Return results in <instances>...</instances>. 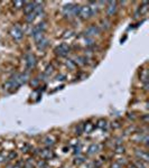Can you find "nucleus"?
Here are the masks:
<instances>
[{"label": "nucleus", "mask_w": 149, "mask_h": 168, "mask_svg": "<svg viewBox=\"0 0 149 168\" xmlns=\"http://www.w3.org/2000/svg\"><path fill=\"white\" fill-rule=\"evenodd\" d=\"M80 7L77 5H66L63 7V14L65 17H76L80 12Z\"/></svg>", "instance_id": "obj_1"}, {"label": "nucleus", "mask_w": 149, "mask_h": 168, "mask_svg": "<svg viewBox=\"0 0 149 168\" xmlns=\"http://www.w3.org/2000/svg\"><path fill=\"white\" fill-rule=\"evenodd\" d=\"M79 16L81 17L82 19H89L91 18L93 14H92V9L89 5L87 6H81L80 7V12H79Z\"/></svg>", "instance_id": "obj_2"}, {"label": "nucleus", "mask_w": 149, "mask_h": 168, "mask_svg": "<svg viewBox=\"0 0 149 168\" xmlns=\"http://www.w3.org/2000/svg\"><path fill=\"white\" fill-rule=\"evenodd\" d=\"M10 35H11V37L15 40H20L23 38V36H24V32H23V29L20 28L18 25H15L14 27L10 29Z\"/></svg>", "instance_id": "obj_3"}, {"label": "nucleus", "mask_w": 149, "mask_h": 168, "mask_svg": "<svg viewBox=\"0 0 149 168\" xmlns=\"http://www.w3.org/2000/svg\"><path fill=\"white\" fill-rule=\"evenodd\" d=\"M55 53H56V55L61 56V57H65L70 53V46L66 45V44H61V45H58L57 47L55 48Z\"/></svg>", "instance_id": "obj_4"}, {"label": "nucleus", "mask_w": 149, "mask_h": 168, "mask_svg": "<svg viewBox=\"0 0 149 168\" xmlns=\"http://www.w3.org/2000/svg\"><path fill=\"white\" fill-rule=\"evenodd\" d=\"M45 29H46V23H44V21L35 25L34 27H33V29H32V35H33V37L36 36V35H38V34H44Z\"/></svg>", "instance_id": "obj_5"}, {"label": "nucleus", "mask_w": 149, "mask_h": 168, "mask_svg": "<svg viewBox=\"0 0 149 168\" xmlns=\"http://www.w3.org/2000/svg\"><path fill=\"white\" fill-rule=\"evenodd\" d=\"M117 2L115 1H109L108 2V7H106V14L109 17H112L113 15H115L117 12Z\"/></svg>", "instance_id": "obj_6"}, {"label": "nucleus", "mask_w": 149, "mask_h": 168, "mask_svg": "<svg viewBox=\"0 0 149 168\" xmlns=\"http://www.w3.org/2000/svg\"><path fill=\"white\" fill-rule=\"evenodd\" d=\"M35 65H36V57H35V55L27 54L26 55V66H27V68L30 70V68L35 67Z\"/></svg>", "instance_id": "obj_7"}, {"label": "nucleus", "mask_w": 149, "mask_h": 168, "mask_svg": "<svg viewBox=\"0 0 149 168\" xmlns=\"http://www.w3.org/2000/svg\"><path fill=\"white\" fill-rule=\"evenodd\" d=\"M39 156L44 160H48V159L54 157V153L53 150H51V149H42V150H39Z\"/></svg>", "instance_id": "obj_8"}, {"label": "nucleus", "mask_w": 149, "mask_h": 168, "mask_svg": "<svg viewBox=\"0 0 149 168\" xmlns=\"http://www.w3.org/2000/svg\"><path fill=\"white\" fill-rule=\"evenodd\" d=\"M100 34V28L98 27V26H90L89 28L85 30V36L87 37H91V36H94V35H99Z\"/></svg>", "instance_id": "obj_9"}, {"label": "nucleus", "mask_w": 149, "mask_h": 168, "mask_svg": "<svg viewBox=\"0 0 149 168\" xmlns=\"http://www.w3.org/2000/svg\"><path fill=\"white\" fill-rule=\"evenodd\" d=\"M37 5V1H35V2H25V6H24V12L26 15H29L32 14L33 11H34L35 7Z\"/></svg>", "instance_id": "obj_10"}, {"label": "nucleus", "mask_w": 149, "mask_h": 168, "mask_svg": "<svg viewBox=\"0 0 149 168\" xmlns=\"http://www.w3.org/2000/svg\"><path fill=\"white\" fill-rule=\"evenodd\" d=\"M136 156L140 158L141 161H148L149 160V157H148V154L146 153V151H142V150H136Z\"/></svg>", "instance_id": "obj_11"}, {"label": "nucleus", "mask_w": 149, "mask_h": 168, "mask_svg": "<svg viewBox=\"0 0 149 168\" xmlns=\"http://www.w3.org/2000/svg\"><path fill=\"white\" fill-rule=\"evenodd\" d=\"M36 44H37V48H38L39 51H44V49L48 46V40L45 38V37H43V38L40 39L39 42H37Z\"/></svg>", "instance_id": "obj_12"}, {"label": "nucleus", "mask_w": 149, "mask_h": 168, "mask_svg": "<svg viewBox=\"0 0 149 168\" xmlns=\"http://www.w3.org/2000/svg\"><path fill=\"white\" fill-rule=\"evenodd\" d=\"M56 141H55V138H54L53 136H47L45 139H44V144L46 145V146H53Z\"/></svg>", "instance_id": "obj_13"}, {"label": "nucleus", "mask_w": 149, "mask_h": 168, "mask_svg": "<svg viewBox=\"0 0 149 168\" xmlns=\"http://www.w3.org/2000/svg\"><path fill=\"white\" fill-rule=\"evenodd\" d=\"M98 150H99V146H98V145H95V144H93V145H91V146L89 147L87 154H89V155H93V154H95Z\"/></svg>", "instance_id": "obj_14"}, {"label": "nucleus", "mask_w": 149, "mask_h": 168, "mask_svg": "<svg viewBox=\"0 0 149 168\" xmlns=\"http://www.w3.org/2000/svg\"><path fill=\"white\" fill-rule=\"evenodd\" d=\"M92 129H93V125H92L91 122H87L85 125H83V131L84 132H91Z\"/></svg>", "instance_id": "obj_15"}, {"label": "nucleus", "mask_w": 149, "mask_h": 168, "mask_svg": "<svg viewBox=\"0 0 149 168\" xmlns=\"http://www.w3.org/2000/svg\"><path fill=\"white\" fill-rule=\"evenodd\" d=\"M134 165H135L136 168H147V166H146V165L144 164V161H141V160H137V161H135Z\"/></svg>", "instance_id": "obj_16"}, {"label": "nucleus", "mask_w": 149, "mask_h": 168, "mask_svg": "<svg viewBox=\"0 0 149 168\" xmlns=\"http://www.w3.org/2000/svg\"><path fill=\"white\" fill-rule=\"evenodd\" d=\"M25 2H26V1H14V6L17 9H19V8H23V7H24Z\"/></svg>", "instance_id": "obj_17"}, {"label": "nucleus", "mask_w": 149, "mask_h": 168, "mask_svg": "<svg viewBox=\"0 0 149 168\" xmlns=\"http://www.w3.org/2000/svg\"><path fill=\"white\" fill-rule=\"evenodd\" d=\"M98 127L99 128H101V129H103V128H106V121L104 120V119H101V120H99L98 121Z\"/></svg>", "instance_id": "obj_18"}, {"label": "nucleus", "mask_w": 149, "mask_h": 168, "mask_svg": "<svg viewBox=\"0 0 149 168\" xmlns=\"http://www.w3.org/2000/svg\"><path fill=\"white\" fill-rule=\"evenodd\" d=\"M85 159H84V157H77L76 159H75V164H77V165H80V164H82L83 161H84Z\"/></svg>", "instance_id": "obj_19"}, {"label": "nucleus", "mask_w": 149, "mask_h": 168, "mask_svg": "<svg viewBox=\"0 0 149 168\" xmlns=\"http://www.w3.org/2000/svg\"><path fill=\"white\" fill-rule=\"evenodd\" d=\"M52 72H53V66H52V65H51V66H47L45 74H46V75H49V74H51Z\"/></svg>", "instance_id": "obj_20"}, {"label": "nucleus", "mask_w": 149, "mask_h": 168, "mask_svg": "<svg viewBox=\"0 0 149 168\" xmlns=\"http://www.w3.org/2000/svg\"><path fill=\"white\" fill-rule=\"evenodd\" d=\"M82 132H83V125H79V128H77L76 129V132H75V134H81Z\"/></svg>", "instance_id": "obj_21"}, {"label": "nucleus", "mask_w": 149, "mask_h": 168, "mask_svg": "<svg viewBox=\"0 0 149 168\" xmlns=\"http://www.w3.org/2000/svg\"><path fill=\"white\" fill-rule=\"evenodd\" d=\"M117 153H119V154L125 153V148L123 147H117Z\"/></svg>", "instance_id": "obj_22"}, {"label": "nucleus", "mask_w": 149, "mask_h": 168, "mask_svg": "<svg viewBox=\"0 0 149 168\" xmlns=\"http://www.w3.org/2000/svg\"><path fill=\"white\" fill-rule=\"evenodd\" d=\"M80 150H81V146H79V147H75V151H74V154H80Z\"/></svg>", "instance_id": "obj_23"}, {"label": "nucleus", "mask_w": 149, "mask_h": 168, "mask_svg": "<svg viewBox=\"0 0 149 168\" xmlns=\"http://www.w3.org/2000/svg\"><path fill=\"white\" fill-rule=\"evenodd\" d=\"M112 168H121L120 164H118V163H115V164H113V165H112Z\"/></svg>", "instance_id": "obj_24"}, {"label": "nucleus", "mask_w": 149, "mask_h": 168, "mask_svg": "<svg viewBox=\"0 0 149 168\" xmlns=\"http://www.w3.org/2000/svg\"><path fill=\"white\" fill-rule=\"evenodd\" d=\"M56 80H57V81H63V80H64V75H58V76L56 77Z\"/></svg>", "instance_id": "obj_25"}, {"label": "nucleus", "mask_w": 149, "mask_h": 168, "mask_svg": "<svg viewBox=\"0 0 149 168\" xmlns=\"http://www.w3.org/2000/svg\"><path fill=\"white\" fill-rule=\"evenodd\" d=\"M38 166H39V167H44V166H45V163H44V161H39Z\"/></svg>", "instance_id": "obj_26"}, {"label": "nucleus", "mask_w": 149, "mask_h": 168, "mask_svg": "<svg viewBox=\"0 0 149 168\" xmlns=\"http://www.w3.org/2000/svg\"><path fill=\"white\" fill-rule=\"evenodd\" d=\"M4 160H5V157H4V156H2V155L0 154V163H2V161H4Z\"/></svg>", "instance_id": "obj_27"}, {"label": "nucleus", "mask_w": 149, "mask_h": 168, "mask_svg": "<svg viewBox=\"0 0 149 168\" xmlns=\"http://www.w3.org/2000/svg\"><path fill=\"white\" fill-rule=\"evenodd\" d=\"M12 168H21V167H20V164H17V165H16V166H14Z\"/></svg>", "instance_id": "obj_28"}]
</instances>
